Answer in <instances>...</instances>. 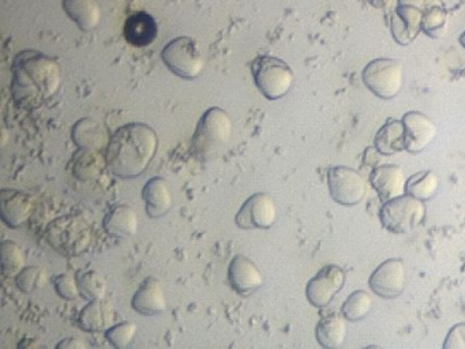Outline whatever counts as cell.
<instances>
[{
  "label": "cell",
  "mask_w": 465,
  "mask_h": 349,
  "mask_svg": "<svg viewBox=\"0 0 465 349\" xmlns=\"http://www.w3.org/2000/svg\"><path fill=\"white\" fill-rule=\"evenodd\" d=\"M62 82L61 66L55 59L24 51L13 66V96L24 110H36L53 99Z\"/></svg>",
  "instance_id": "obj_1"
},
{
  "label": "cell",
  "mask_w": 465,
  "mask_h": 349,
  "mask_svg": "<svg viewBox=\"0 0 465 349\" xmlns=\"http://www.w3.org/2000/svg\"><path fill=\"white\" fill-rule=\"evenodd\" d=\"M159 150V135L153 127L129 123L111 137L107 162L113 175L121 179L140 177Z\"/></svg>",
  "instance_id": "obj_2"
},
{
  "label": "cell",
  "mask_w": 465,
  "mask_h": 349,
  "mask_svg": "<svg viewBox=\"0 0 465 349\" xmlns=\"http://www.w3.org/2000/svg\"><path fill=\"white\" fill-rule=\"evenodd\" d=\"M45 238L62 256L78 257L91 248L93 232L82 218H61L48 226Z\"/></svg>",
  "instance_id": "obj_3"
},
{
  "label": "cell",
  "mask_w": 465,
  "mask_h": 349,
  "mask_svg": "<svg viewBox=\"0 0 465 349\" xmlns=\"http://www.w3.org/2000/svg\"><path fill=\"white\" fill-rule=\"evenodd\" d=\"M232 134V121L223 108L208 110L199 121L193 138V149L199 157L209 159L218 153Z\"/></svg>",
  "instance_id": "obj_4"
},
{
  "label": "cell",
  "mask_w": 465,
  "mask_h": 349,
  "mask_svg": "<svg viewBox=\"0 0 465 349\" xmlns=\"http://www.w3.org/2000/svg\"><path fill=\"white\" fill-rule=\"evenodd\" d=\"M257 88L269 100H280L294 85L291 67L275 56H258L251 63Z\"/></svg>",
  "instance_id": "obj_5"
},
{
  "label": "cell",
  "mask_w": 465,
  "mask_h": 349,
  "mask_svg": "<svg viewBox=\"0 0 465 349\" xmlns=\"http://www.w3.org/2000/svg\"><path fill=\"white\" fill-rule=\"evenodd\" d=\"M426 218V205L415 197L402 196L386 201L380 210L383 226L394 234H408Z\"/></svg>",
  "instance_id": "obj_6"
},
{
  "label": "cell",
  "mask_w": 465,
  "mask_h": 349,
  "mask_svg": "<svg viewBox=\"0 0 465 349\" xmlns=\"http://www.w3.org/2000/svg\"><path fill=\"white\" fill-rule=\"evenodd\" d=\"M161 56L166 66L183 80H196L205 67L204 53L190 37L172 40Z\"/></svg>",
  "instance_id": "obj_7"
},
{
  "label": "cell",
  "mask_w": 465,
  "mask_h": 349,
  "mask_svg": "<svg viewBox=\"0 0 465 349\" xmlns=\"http://www.w3.org/2000/svg\"><path fill=\"white\" fill-rule=\"evenodd\" d=\"M402 63L394 59H375L363 70L364 85L380 99H394L402 91Z\"/></svg>",
  "instance_id": "obj_8"
},
{
  "label": "cell",
  "mask_w": 465,
  "mask_h": 349,
  "mask_svg": "<svg viewBox=\"0 0 465 349\" xmlns=\"http://www.w3.org/2000/svg\"><path fill=\"white\" fill-rule=\"evenodd\" d=\"M329 191L337 204L355 207L367 196V182L358 170L350 167H334L328 172Z\"/></svg>",
  "instance_id": "obj_9"
},
{
  "label": "cell",
  "mask_w": 465,
  "mask_h": 349,
  "mask_svg": "<svg viewBox=\"0 0 465 349\" xmlns=\"http://www.w3.org/2000/svg\"><path fill=\"white\" fill-rule=\"evenodd\" d=\"M345 272L337 265H328L310 280L305 288L308 302L315 307H326L344 288Z\"/></svg>",
  "instance_id": "obj_10"
},
{
  "label": "cell",
  "mask_w": 465,
  "mask_h": 349,
  "mask_svg": "<svg viewBox=\"0 0 465 349\" xmlns=\"http://www.w3.org/2000/svg\"><path fill=\"white\" fill-rule=\"evenodd\" d=\"M277 208L269 194L257 193L240 208L237 224L242 229H267L276 223Z\"/></svg>",
  "instance_id": "obj_11"
},
{
  "label": "cell",
  "mask_w": 465,
  "mask_h": 349,
  "mask_svg": "<svg viewBox=\"0 0 465 349\" xmlns=\"http://www.w3.org/2000/svg\"><path fill=\"white\" fill-rule=\"evenodd\" d=\"M370 288L383 299H394L404 292L407 286V273L404 262L391 258L383 262L370 277Z\"/></svg>",
  "instance_id": "obj_12"
},
{
  "label": "cell",
  "mask_w": 465,
  "mask_h": 349,
  "mask_svg": "<svg viewBox=\"0 0 465 349\" xmlns=\"http://www.w3.org/2000/svg\"><path fill=\"white\" fill-rule=\"evenodd\" d=\"M405 127V146L410 153H421L429 148L437 135L434 121L421 112H408L402 118Z\"/></svg>",
  "instance_id": "obj_13"
},
{
  "label": "cell",
  "mask_w": 465,
  "mask_h": 349,
  "mask_svg": "<svg viewBox=\"0 0 465 349\" xmlns=\"http://www.w3.org/2000/svg\"><path fill=\"white\" fill-rule=\"evenodd\" d=\"M34 212V202L23 191L5 189L0 191V213L5 223L12 228L24 226Z\"/></svg>",
  "instance_id": "obj_14"
},
{
  "label": "cell",
  "mask_w": 465,
  "mask_h": 349,
  "mask_svg": "<svg viewBox=\"0 0 465 349\" xmlns=\"http://www.w3.org/2000/svg\"><path fill=\"white\" fill-rule=\"evenodd\" d=\"M370 182L383 202L391 201L407 193L404 170L396 165H381L375 168L370 177Z\"/></svg>",
  "instance_id": "obj_15"
},
{
  "label": "cell",
  "mask_w": 465,
  "mask_h": 349,
  "mask_svg": "<svg viewBox=\"0 0 465 349\" xmlns=\"http://www.w3.org/2000/svg\"><path fill=\"white\" fill-rule=\"evenodd\" d=\"M423 15L421 9L410 5H400L392 18V34L399 44L410 45L421 31Z\"/></svg>",
  "instance_id": "obj_16"
},
{
  "label": "cell",
  "mask_w": 465,
  "mask_h": 349,
  "mask_svg": "<svg viewBox=\"0 0 465 349\" xmlns=\"http://www.w3.org/2000/svg\"><path fill=\"white\" fill-rule=\"evenodd\" d=\"M228 280L237 294H251L264 284L257 265L246 256H237L228 267Z\"/></svg>",
  "instance_id": "obj_17"
},
{
  "label": "cell",
  "mask_w": 465,
  "mask_h": 349,
  "mask_svg": "<svg viewBox=\"0 0 465 349\" xmlns=\"http://www.w3.org/2000/svg\"><path fill=\"white\" fill-rule=\"evenodd\" d=\"M132 307L143 315H156L167 310V297L158 278L148 277L132 297Z\"/></svg>",
  "instance_id": "obj_18"
},
{
  "label": "cell",
  "mask_w": 465,
  "mask_h": 349,
  "mask_svg": "<svg viewBox=\"0 0 465 349\" xmlns=\"http://www.w3.org/2000/svg\"><path fill=\"white\" fill-rule=\"evenodd\" d=\"M73 140L81 149L102 151L110 145V134L102 121L81 119L73 129Z\"/></svg>",
  "instance_id": "obj_19"
},
{
  "label": "cell",
  "mask_w": 465,
  "mask_h": 349,
  "mask_svg": "<svg viewBox=\"0 0 465 349\" xmlns=\"http://www.w3.org/2000/svg\"><path fill=\"white\" fill-rule=\"evenodd\" d=\"M142 197L145 199L149 218H160L171 210V190L163 178H153L149 180L143 188Z\"/></svg>",
  "instance_id": "obj_20"
},
{
  "label": "cell",
  "mask_w": 465,
  "mask_h": 349,
  "mask_svg": "<svg viewBox=\"0 0 465 349\" xmlns=\"http://www.w3.org/2000/svg\"><path fill=\"white\" fill-rule=\"evenodd\" d=\"M115 310L112 303L105 299L91 300L81 311L78 324L86 332H104L112 327Z\"/></svg>",
  "instance_id": "obj_21"
},
{
  "label": "cell",
  "mask_w": 465,
  "mask_h": 349,
  "mask_svg": "<svg viewBox=\"0 0 465 349\" xmlns=\"http://www.w3.org/2000/svg\"><path fill=\"white\" fill-rule=\"evenodd\" d=\"M159 28L156 20L148 13L131 15L124 25V37L129 44L137 48L148 47L158 39Z\"/></svg>",
  "instance_id": "obj_22"
},
{
  "label": "cell",
  "mask_w": 465,
  "mask_h": 349,
  "mask_svg": "<svg viewBox=\"0 0 465 349\" xmlns=\"http://www.w3.org/2000/svg\"><path fill=\"white\" fill-rule=\"evenodd\" d=\"M102 226L110 237L129 238L137 234L140 223L134 209L127 205H118L107 213Z\"/></svg>",
  "instance_id": "obj_23"
},
{
  "label": "cell",
  "mask_w": 465,
  "mask_h": 349,
  "mask_svg": "<svg viewBox=\"0 0 465 349\" xmlns=\"http://www.w3.org/2000/svg\"><path fill=\"white\" fill-rule=\"evenodd\" d=\"M63 9L85 32L93 31L102 20V10L96 0H63Z\"/></svg>",
  "instance_id": "obj_24"
},
{
  "label": "cell",
  "mask_w": 465,
  "mask_h": 349,
  "mask_svg": "<svg viewBox=\"0 0 465 349\" xmlns=\"http://www.w3.org/2000/svg\"><path fill=\"white\" fill-rule=\"evenodd\" d=\"M375 148L383 156H393L407 150L405 146V127L402 121L392 119L375 135Z\"/></svg>",
  "instance_id": "obj_25"
},
{
  "label": "cell",
  "mask_w": 465,
  "mask_h": 349,
  "mask_svg": "<svg viewBox=\"0 0 465 349\" xmlns=\"http://www.w3.org/2000/svg\"><path fill=\"white\" fill-rule=\"evenodd\" d=\"M315 335H317L318 343H320L324 348H339V346L344 344L345 337H347L345 318L337 315V314L326 315L325 318L321 319L320 324L317 325Z\"/></svg>",
  "instance_id": "obj_26"
},
{
  "label": "cell",
  "mask_w": 465,
  "mask_h": 349,
  "mask_svg": "<svg viewBox=\"0 0 465 349\" xmlns=\"http://www.w3.org/2000/svg\"><path fill=\"white\" fill-rule=\"evenodd\" d=\"M107 165V157L102 156L100 151L82 149L75 156L73 170H74L75 178H78V179L96 180L102 177V170Z\"/></svg>",
  "instance_id": "obj_27"
},
{
  "label": "cell",
  "mask_w": 465,
  "mask_h": 349,
  "mask_svg": "<svg viewBox=\"0 0 465 349\" xmlns=\"http://www.w3.org/2000/svg\"><path fill=\"white\" fill-rule=\"evenodd\" d=\"M440 179L432 170L415 173L407 180V193L421 201H429L437 193Z\"/></svg>",
  "instance_id": "obj_28"
},
{
  "label": "cell",
  "mask_w": 465,
  "mask_h": 349,
  "mask_svg": "<svg viewBox=\"0 0 465 349\" xmlns=\"http://www.w3.org/2000/svg\"><path fill=\"white\" fill-rule=\"evenodd\" d=\"M26 257L23 247L12 240L2 243V270L6 277H17L25 269Z\"/></svg>",
  "instance_id": "obj_29"
},
{
  "label": "cell",
  "mask_w": 465,
  "mask_h": 349,
  "mask_svg": "<svg viewBox=\"0 0 465 349\" xmlns=\"http://www.w3.org/2000/svg\"><path fill=\"white\" fill-rule=\"evenodd\" d=\"M373 307V299L369 292L359 291L353 292L343 305V315L348 321H361L369 315Z\"/></svg>",
  "instance_id": "obj_30"
},
{
  "label": "cell",
  "mask_w": 465,
  "mask_h": 349,
  "mask_svg": "<svg viewBox=\"0 0 465 349\" xmlns=\"http://www.w3.org/2000/svg\"><path fill=\"white\" fill-rule=\"evenodd\" d=\"M81 295L89 300L105 299L107 281L96 270H86L78 276Z\"/></svg>",
  "instance_id": "obj_31"
},
{
  "label": "cell",
  "mask_w": 465,
  "mask_h": 349,
  "mask_svg": "<svg viewBox=\"0 0 465 349\" xmlns=\"http://www.w3.org/2000/svg\"><path fill=\"white\" fill-rule=\"evenodd\" d=\"M47 273L39 267H28L15 277L18 288L25 294L39 291L47 286Z\"/></svg>",
  "instance_id": "obj_32"
},
{
  "label": "cell",
  "mask_w": 465,
  "mask_h": 349,
  "mask_svg": "<svg viewBox=\"0 0 465 349\" xmlns=\"http://www.w3.org/2000/svg\"><path fill=\"white\" fill-rule=\"evenodd\" d=\"M446 24H448V17H446L445 10H442L441 6L431 7L424 12L421 31L427 36L440 37L445 32Z\"/></svg>",
  "instance_id": "obj_33"
},
{
  "label": "cell",
  "mask_w": 465,
  "mask_h": 349,
  "mask_svg": "<svg viewBox=\"0 0 465 349\" xmlns=\"http://www.w3.org/2000/svg\"><path fill=\"white\" fill-rule=\"evenodd\" d=\"M137 334V324L131 321L121 322L107 330V340L115 348L123 349L132 343Z\"/></svg>",
  "instance_id": "obj_34"
},
{
  "label": "cell",
  "mask_w": 465,
  "mask_h": 349,
  "mask_svg": "<svg viewBox=\"0 0 465 349\" xmlns=\"http://www.w3.org/2000/svg\"><path fill=\"white\" fill-rule=\"evenodd\" d=\"M55 288L62 299L75 300L81 295L78 277L70 273H64L55 278Z\"/></svg>",
  "instance_id": "obj_35"
},
{
  "label": "cell",
  "mask_w": 465,
  "mask_h": 349,
  "mask_svg": "<svg viewBox=\"0 0 465 349\" xmlns=\"http://www.w3.org/2000/svg\"><path fill=\"white\" fill-rule=\"evenodd\" d=\"M445 349H465V322L457 324L446 337Z\"/></svg>",
  "instance_id": "obj_36"
},
{
  "label": "cell",
  "mask_w": 465,
  "mask_h": 349,
  "mask_svg": "<svg viewBox=\"0 0 465 349\" xmlns=\"http://www.w3.org/2000/svg\"><path fill=\"white\" fill-rule=\"evenodd\" d=\"M400 5H410V6L418 7L423 13L431 9V7L441 6L438 0H400Z\"/></svg>",
  "instance_id": "obj_37"
},
{
  "label": "cell",
  "mask_w": 465,
  "mask_h": 349,
  "mask_svg": "<svg viewBox=\"0 0 465 349\" xmlns=\"http://www.w3.org/2000/svg\"><path fill=\"white\" fill-rule=\"evenodd\" d=\"M88 346V344L75 337L66 338V340L61 341L58 344L59 349H86Z\"/></svg>",
  "instance_id": "obj_38"
},
{
  "label": "cell",
  "mask_w": 465,
  "mask_h": 349,
  "mask_svg": "<svg viewBox=\"0 0 465 349\" xmlns=\"http://www.w3.org/2000/svg\"><path fill=\"white\" fill-rule=\"evenodd\" d=\"M372 151L373 148L367 149L366 154H364V161L369 165H377V162L380 161L378 154H381V151L377 148L374 149V153H372Z\"/></svg>",
  "instance_id": "obj_39"
},
{
  "label": "cell",
  "mask_w": 465,
  "mask_h": 349,
  "mask_svg": "<svg viewBox=\"0 0 465 349\" xmlns=\"http://www.w3.org/2000/svg\"><path fill=\"white\" fill-rule=\"evenodd\" d=\"M374 6L383 7L385 6L386 4H389V0H370Z\"/></svg>",
  "instance_id": "obj_40"
},
{
  "label": "cell",
  "mask_w": 465,
  "mask_h": 349,
  "mask_svg": "<svg viewBox=\"0 0 465 349\" xmlns=\"http://www.w3.org/2000/svg\"><path fill=\"white\" fill-rule=\"evenodd\" d=\"M460 43H461L462 47L465 48V32L461 34V37H460Z\"/></svg>",
  "instance_id": "obj_41"
}]
</instances>
